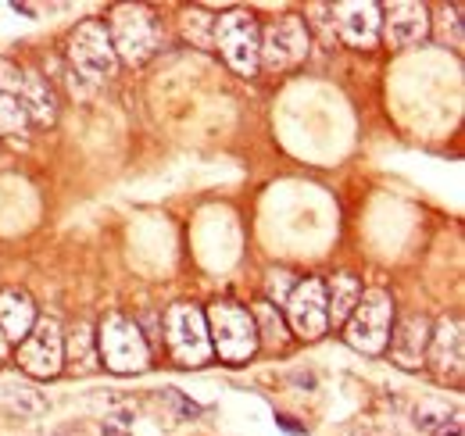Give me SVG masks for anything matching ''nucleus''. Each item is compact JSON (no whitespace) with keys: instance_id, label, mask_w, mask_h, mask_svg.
I'll list each match as a JSON object with an SVG mask.
<instances>
[{"instance_id":"obj_10","label":"nucleus","mask_w":465,"mask_h":436,"mask_svg":"<svg viewBox=\"0 0 465 436\" xmlns=\"http://www.w3.org/2000/svg\"><path fill=\"white\" fill-rule=\"evenodd\" d=\"M287 322L301 340H319L330 319H326V286L322 279H301L287 297Z\"/></svg>"},{"instance_id":"obj_12","label":"nucleus","mask_w":465,"mask_h":436,"mask_svg":"<svg viewBox=\"0 0 465 436\" xmlns=\"http://www.w3.org/2000/svg\"><path fill=\"white\" fill-rule=\"evenodd\" d=\"M380 4L372 0H348V4H337L333 7V18H337V36L348 44V47H376L380 40Z\"/></svg>"},{"instance_id":"obj_9","label":"nucleus","mask_w":465,"mask_h":436,"mask_svg":"<svg viewBox=\"0 0 465 436\" xmlns=\"http://www.w3.org/2000/svg\"><path fill=\"white\" fill-rule=\"evenodd\" d=\"M18 365L33 380H54L64 369V332L54 319H36L33 332L18 343Z\"/></svg>"},{"instance_id":"obj_14","label":"nucleus","mask_w":465,"mask_h":436,"mask_svg":"<svg viewBox=\"0 0 465 436\" xmlns=\"http://www.w3.org/2000/svg\"><path fill=\"white\" fill-rule=\"evenodd\" d=\"M29 125L33 122L22 94V68L0 57V136H22Z\"/></svg>"},{"instance_id":"obj_5","label":"nucleus","mask_w":465,"mask_h":436,"mask_svg":"<svg viewBox=\"0 0 465 436\" xmlns=\"http://www.w3.org/2000/svg\"><path fill=\"white\" fill-rule=\"evenodd\" d=\"M68 61L72 68L86 79V83H104L115 75V47H112V36H108V25L90 18L83 25H75V33L68 36Z\"/></svg>"},{"instance_id":"obj_4","label":"nucleus","mask_w":465,"mask_h":436,"mask_svg":"<svg viewBox=\"0 0 465 436\" xmlns=\"http://www.w3.org/2000/svg\"><path fill=\"white\" fill-rule=\"evenodd\" d=\"M258 44H262V25L254 22L251 11H226L215 18L212 47H219V54L226 57L236 75L258 72Z\"/></svg>"},{"instance_id":"obj_1","label":"nucleus","mask_w":465,"mask_h":436,"mask_svg":"<svg viewBox=\"0 0 465 436\" xmlns=\"http://www.w3.org/2000/svg\"><path fill=\"white\" fill-rule=\"evenodd\" d=\"M204 322H208L212 354H219L223 362L240 365L258 351V329L251 319V308L232 304V301H215L204 312Z\"/></svg>"},{"instance_id":"obj_8","label":"nucleus","mask_w":465,"mask_h":436,"mask_svg":"<svg viewBox=\"0 0 465 436\" xmlns=\"http://www.w3.org/2000/svg\"><path fill=\"white\" fill-rule=\"evenodd\" d=\"M165 336L179 365H204L212 358L208 322L197 304H173L165 312Z\"/></svg>"},{"instance_id":"obj_15","label":"nucleus","mask_w":465,"mask_h":436,"mask_svg":"<svg viewBox=\"0 0 465 436\" xmlns=\"http://www.w3.org/2000/svg\"><path fill=\"white\" fill-rule=\"evenodd\" d=\"M391 354L398 365L405 369H419L426 362V347H430V322L422 315H405L401 322L391 329Z\"/></svg>"},{"instance_id":"obj_19","label":"nucleus","mask_w":465,"mask_h":436,"mask_svg":"<svg viewBox=\"0 0 465 436\" xmlns=\"http://www.w3.org/2000/svg\"><path fill=\"white\" fill-rule=\"evenodd\" d=\"M251 319L258 329V343H269V347H283L287 343V326H283V315L269 304V301H258L251 308Z\"/></svg>"},{"instance_id":"obj_7","label":"nucleus","mask_w":465,"mask_h":436,"mask_svg":"<svg viewBox=\"0 0 465 436\" xmlns=\"http://www.w3.org/2000/svg\"><path fill=\"white\" fill-rule=\"evenodd\" d=\"M312 36H308V22L297 15H283L276 22H269L262 29V44H258V68L265 72H287L293 64H301L308 57Z\"/></svg>"},{"instance_id":"obj_3","label":"nucleus","mask_w":465,"mask_h":436,"mask_svg":"<svg viewBox=\"0 0 465 436\" xmlns=\"http://www.w3.org/2000/svg\"><path fill=\"white\" fill-rule=\"evenodd\" d=\"M394 329V297L387 290H361L351 319L344 322V340L361 354H383Z\"/></svg>"},{"instance_id":"obj_11","label":"nucleus","mask_w":465,"mask_h":436,"mask_svg":"<svg viewBox=\"0 0 465 436\" xmlns=\"http://www.w3.org/2000/svg\"><path fill=\"white\" fill-rule=\"evenodd\" d=\"M380 33L391 47H415L430 36V11L426 4L398 0L387 11H380Z\"/></svg>"},{"instance_id":"obj_18","label":"nucleus","mask_w":465,"mask_h":436,"mask_svg":"<svg viewBox=\"0 0 465 436\" xmlns=\"http://www.w3.org/2000/svg\"><path fill=\"white\" fill-rule=\"evenodd\" d=\"M322 286H326V319H330V326H344L351 312H354V304H358V297H361V282L354 275L341 272Z\"/></svg>"},{"instance_id":"obj_17","label":"nucleus","mask_w":465,"mask_h":436,"mask_svg":"<svg viewBox=\"0 0 465 436\" xmlns=\"http://www.w3.org/2000/svg\"><path fill=\"white\" fill-rule=\"evenodd\" d=\"M22 94H25V108H29V122L33 125H51L58 118L54 90H51V83L40 72L22 68Z\"/></svg>"},{"instance_id":"obj_22","label":"nucleus","mask_w":465,"mask_h":436,"mask_svg":"<svg viewBox=\"0 0 465 436\" xmlns=\"http://www.w3.org/2000/svg\"><path fill=\"white\" fill-rule=\"evenodd\" d=\"M7 354H11V343H7V340H4V332H0V365L7 362Z\"/></svg>"},{"instance_id":"obj_6","label":"nucleus","mask_w":465,"mask_h":436,"mask_svg":"<svg viewBox=\"0 0 465 436\" xmlns=\"http://www.w3.org/2000/svg\"><path fill=\"white\" fill-rule=\"evenodd\" d=\"M108 36H112L115 57L129 61V64H143L158 51V25H154L151 11L140 4H118L112 11Z\"/></svg>"},{"instance_id":"obj_21","label":"nucleus","mask_w":465,"mask_h":436,"mask_svg":"<svg viewBox=\"0 0 465 436\" xmlns=\"http://www.w3.org/2000/svg\"><path fill=\"white\" fill-rule=\"evenodd\" d=\"M437 36L448 44L451 40V47L455 51H462L465 36H462V7H440V29H437Z\"/></svg>"},{"instance_id":"obj_16","label":"nucleus","mask_w":465,"mask_h":436,"mask_svg":"<svg viewBox=\"0 0 465 436\" xmlns=\"http://www.w3.org/2000/svg\"><path fill=\"white\" fill-rule=\"evenodd\" d=\"M36 326V304L25 290H0V332L7 343H22Z\"/></svg>"},{"instance_id":"obj_13","label":"nucleus","mask_w":465,"mask_h":436,"mask_svg":"<svg viewBox=\"0 0 465 436\" xmlns=\"http://www.w3.org/2000/svg\"><path fill=\"white\" fill-rule=\"evenodd\" d=\"M430 362L440 380L459 382L465 372V332L459 319H444L430 332Z\"/></svg>"},{"instance_id":"obj_2","label":"nucleus","mask_w":465,"mask_h":436,"mask_svg":"<svg viewBox=\"0 0 465 436\" xmlns=\"http://www.w3.org/2000/svg\"><path fill=\"white\" fill-rule=\"evenodd\" d=\"M97 358L104 362L108 372L115 376H133V372H143L147 362H151V347L143 340L140 326L125 315H104V322L97 326Z\"/></svg>"},{"instance_id":"obj_20","label":"nucleus","mask_w":465,"mask_h":436,"mask_svg":"<svg viewBox=\"0 0 465 436\" xmlns=\"http://www.w3.org/2000/svg\"><path fill=\"white\" fill-rule=\"evenodd\" d=\"M183 33H186V36H193V44L212 47V36H215V18H208L204 11H186V15H183Z\"/></svg>"}]
</instances>
